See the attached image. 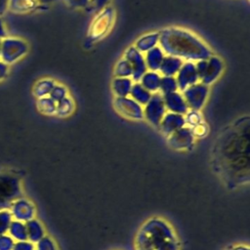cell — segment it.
Returning a JSON list of instances; mask_svg holds the SVG:
<instances>
[{
	"label": "cell",
	"instance_id": "obj_19",
	"mask_svg": "<svg viewBox=\"0 0 250 250\" xmlns=\"http://www.w3.org/2000/svg\"><path fill=\"white\" fill-rule=\"evenodd\" d=\"M133 83L131 77H114L111 82V90L115 97H128Z\"/></svg>",
	"mask_w": 250,
	"mask_h": 250
},
{
	"label": "cell",
	"instance_id": "obj_34",
	"mask_svg": "<svg viewBox=\"0 0 250 250\" xmlns=\"http://www.w3.org/2000/svg\"><path fill=\"white\" fill-rule=\"evenodd\" d=\"M8 0H0V17L7 11Z\"/></svg>",
	"mask_w": 250,
	"mask_h": 250
},
{
	"label": "cell",
	"instance_id": "obj_6",
	"mask_svg": "<svg viewBox=\"0 0 250 250\" xmlns=\"http://www.w3.org/2000/svg\"><path fill=\"white\" fill-rule=\"evenodd\" d=\"M114 21V10L111 7H105L93 21L88 38L92 42L102 39L110 30Z\"/></svg>",
	"mask_w": 250,
	"mask_h": 250
},
{
	"label": "cell",
	"instance_id": "obj_26",
	"mask_svg": "<svg viewBox=\"0 0 250 250\" xmlns=\"http://www.w3.org/2000/svg\"><path fill=\"white\" fill-rule=\"evenodd\" d=\"M114 75L115 77H131L132 67L127 60L122 58L116 62L114 66Z\"/></svg>",
	"mask_w": 250,
	"mask_h": 250
},
{
	"label": "cell",
	"instance_id": "obj_21",
	"mask_svg": "<svg viewBox=\"0 0 250 250\" xmlns=\"http://www.w3.org/2000/svg\"><path fill=\"white\" fill-rule=\"evenodd\" d=\"M56 83L57 82L51 78H43V79L38 80L32 88L33 96L36 99L49 97V95H50L51 91L53 90L54 86L56 85Z\"/></svg>",
	"mask_w": 250,
	"mask_h": 250
},
{
	"label": "cell",
	"instance_id": "obj_24",
	"mask_svg": "<svg viewBox=\"0 0 250 250\" xmlns=\"http://www.w3.org/2000/svg\"><path fill=\"white\" fill-rule=\"evenodd\" d=\"M36 107L39 112L45 115H55L57 103L54 102L50 97H44L36 99Z\"/></svg>",
	"mask_w": 250,
	"mask_h": 250
},
{
	"label": "cell",
	"instance_id": "obj_22",
	"mask_svg": "<svg viewBox=\"0 0 250 250\" xmlns=\"http://www.w3.org/2000/svg\"><path fill=\"white\" fill-rule=\"evenodd\" d=\"M152 94L144 88L140 82H134L130 91L129 97L132 98L139 104L144 106L151 98Z\"/></svg>",
	"mask_w": 250,
	"mask_h": 250
},
{
	"label": "cell",
	"instance_id": "obj_14",
	"mask_svg": "<svg viewBox=\"0 0 250 250\" xmlns=\"http://www.w3.org/2000/svg\"><path fill=\"white\" fill-rule=\"evenodd\" d=\"M162 96H163V101H164V104L167 111L173 112V113H179L183 115H185L188 112V107L181 92L176 91V92H172Z\"/></svg>",
	"mask_w": 250,
	"mask_h": 250
},
{
	"label": "cell",
	"instance_id": "obj_25",
	"mask_svg": "<svg viewBox=\"0 0 250 250\" xmlns=\"http://www.w3.org/2000/svg\"><path fill=\"white\" fill-rule=\"evenodd\" d=\"M176 91H178V85L175 76H161L158 92L161 95H166Z\"/></svg>",
	"mask_w": 250,
	"mask_h": 250
},
{
	"label": "cell",
	"instance_id": "obj_28",
	"mask_svg": "<svg viewBox=\"0 0 250 250\" xmlns=\"http://www.w3.org/2000/svg\"><path fill=\"white\" fill-rule=\"evenodd\" d=\"M49 97L56 103L60 102L61 100L64 99L65 97H67V89L62 85V84H58L56 83V85L54 86L53 90L51 91Z\"/></svg>",
	"mask_w": 250,
	"mask_h": 250
},
{
	"label": "cell",
	"instance_id": "obj_4",
	"mask_svg": "<svg viewBox=\"0 0 250 250\" xmlns=\"http://www.w3.org/2000/svg\"><path fill=\"white\" fill-rule=\"evenodd\" d=\"M28 53V44L21 38L6 36L1 39L0 60L8 66L21 60Z\"/></svg>",
	"mask_w": 250,
	"mask_h": 250
},
{
	"label": "cell",
	"instance_id": "obj_8",
	"mask_svg": "<svg viewBox=\"0 0 250 250\" xmlns=\"http://www.w3.org/2000/svg\"><path fill=\"white\" fill-rule=\"evenodd\" d=\"M181 93L187 103L188 109L200 110L208 99L209 88L207 85L198 82L188 87Z\"/></svg>",
	"mask_w": 250,
	"mask_h": 250
},
{
	"label": "cell",
	"instance_id": "obj_32",
	"mask_svg": "<svg viewBox=\"0 0 250 250\" xmlns=\"http://www.w3.org/2000/svg\"><path fill=\"white\" fill-rule=\"evenodd\" d=\"M0 44H1V39H0ZM8 72H9V66L0 60V82L7 77Z\"/></svg>",
	"mask_w": 250,
	"mask_h": 250
},
{
	"label": "cell",
	"instance_id": "obj_23",
	"mask_svg": "<svg viewBox=\"0 0 250 250\" xmlns=\"http://www.w3.org/2000/svg\"><path fill=\"white\" fill-rule=\"evenodd\" d=\"M75 104L70 97H65L64 99L61 100L60 102L57 103V107H56V115L59 117H67L69 116L73 110H74Z\"/></svg>",
	"mask_w": 250,
	"mask_h": 250
},
{
	"label": "cell",
	"instance_id": "obj_10",
	"mask_svg": "<svg viewBox=\"0 0 250 250\" xmlns=\"http://www.w3.org/2000/svg\"><path fill=\"white\" fill-rule=\"evenodd\" d=\"M124 59L128 61L132 67V80L139 82L141 77L147 71L144 54L139 52L134 46H131L125 51Z\"/></svg>",
	"mask_w": 250,
	"mask_h": 250
},
{
	"label": "cell",
	"instance_id": "obj_35",
	"mask_svg": "<svg viewBox=\"0 0 250 250\" xmlns=\"http://www.w3.org/2000/svg\"><path fill=\"white\" fill-rule=\"evenodd\" d=\"M227 250H249V247L244 244H237V245H233V246L229 247Z\"/></svg>",
	"mask_w": 250,
	"mask_h": 250
},
{
	"label": "cell",
	"instance_id": "obj_27",
	"mask_svg": "<svg viewBox=\"0 0 250 250\" xmlns=\"http://www.w3.org/2000/svg\"><path fill=\"white\" fill-rule=\"evenodd\" d=\"M185 116V121H186V126L188 128H193L199 123L203 121L202 115L199 112V110H193V109H188V112L184 115Z\"/></svg>",
	"mask_w": 250,
	"mask_h": 250
},
{
	"label": "cell",
	"instance_id": "obj_15",
	"mask_svg": "<svg viewBox=\"0 0 250 250\" xmlns=\"http://www.w3.org/2000/svg\"><path fill=\"white\" fill-rule=\"evenodd\" d=\"M183 63V60L177 57L165 55L158 72L160 73L161 76H176Z\"/></svg>",
	"mask_w": 250,
	"mask_h": 250
},
{
	"label": "cell",
	"instance_id": "obj_1",
	"mask_svg": "<svg viewBox=\"0 0 250 250\" xmlns=\"http://www.w3.org/2000/svg\"><path fill=\"white\" fill-rule=\"evenodd\" d=\"M249 118L242 117L219 136L214 147V162L228 186L249 181Z\"/></svg>",
	"mask_w": 250,
	"mask_h": 250
},
{
	"label": "cell",
	"instance_id": "obj_16",
	"mask_svg": "<svg viewBox=\"0 0 250 250\" xmlns=\"http://www.w3.org/2000/svg\"><path fill=\"white\" fill-rule=\"evenodd\" d=\"M145 54L146 55L144 57L147 70L158 71L161 62L165 57V54L162 51V49L159 46H156Z\"/></svg>",
	"mask_w": 250,
	"mask_h": 250
},
{
	"label": "cell",
	"instance_id": "obj_13",
	"mask_svg": "<svg viewBox=\"0 0 250 250\" xmlns=\"http://www.w3.org/2000/svg\"><path fill=\"white\" fill-rule=\"evenodd\" d=\"M185 126H186V121H185V116L183 114L167 111L163 116L158 126V129L161 131L163 135L168 137L169 135L173 134L174 132L180 130Z\"/></svg>",
	"mask_w": 250,
	"mask_h": 250
},
{
	"label": "cell",
	"instance_id": "obj_5",
	"mask_svg": "<svg viewBox=\"0 0 250 250\" xmlns=\"http://www.w3.org/2000/svg\"><path fill=\"white\" fill-rule=\"evenodd\" d=\"M199 82L204 85L213 84L224 70V62L221 58L212 55L206 60L195 62Z\"/></svg>",
	"mask_w": 250,
	"mask_h": 250
},
{
	"label": "cell",
	"instance_id": "obj_17",
	"mask_svg": "<svg viewBox=\"0 0 250 250\" xmlns=\"http://www.w3.org/2000/svg\"><path fill=\"white\" fill-rule=\"evenodd\" d=\"M37 0H8L7 10L15 14H26L38 7Z\"/></svg>",
	"mask_w": 250,
	"mask_h": 250
},
{
	"label": "cell",
	"instance_id": "obj_31",
	"mask_svg": "<svg viewBox=\"0 0 250 250\" xmlns=\"http://www.w3.org/2000/svg\"><path fill=\"white\" fill-rule=\"evenodd\" d=\"M65 1L68 5L75 8H83L91 2V0H65Z\"/></svg>",
	"mask_w": 250,
	"mask_h": 250
},
{
	"label": "cell",
	"instance_id": "obj_9",
	"mask_svg": "<svg viewBox=\"0 0 250 250\" xmlns=\"http://www.w3.org/2000/svg\"><path fill=\"white\" fill-rule=\"evenodd\" d=\"M113 106L115 110L125 118L131 120L144 119L143 106L128 97H115L113 100Z\"/></svg>",
	"mask_w": 250,
	"mask_h": 250
},
{
	"label": "cell",
	"instance_id": "obj_12",
	"mask_svg": "<svg viewBox=\"0 0 250 250\" xmlns=\"http://www.w3.org/2000/svg\"><path fill=\"white\" fill-rule=\"evenodd\" d=\"M178 90L181 92L187 89L188 87L194 85L199 82V77L197 74L195 62H184L180 70L175 76Z\"/></svg>",
	"mask_w": 250,
	"mask_h": 250
},
{
	"label": "cell",
	"instance_id": "obj_33",
	"mask_svg": "<svg viewBox=\"0 0 250 250\" xmlns=\"http://www.w3.org/2000/svg\"><path fill=\"white\" fill-rule=\"evenodd\" d=\"M6 36H8V34H7V29H6V25H5L4 21L2 20V18L0 17V39L5 38Z\"/></svg>",
	"mask_w": 250,
	"mask_h": 250
},
{
	"label": "cell",
	"instance_id": "obj_36",
	"mask_svg": "<svg viewBox=\"0 0 250 250\" xmlns=\"http://www.w3.org/2000/svg\"><path fill=\"white\" fill-rule=\"evenodd\" d=\"M50 1H52V0H37V2L40 4V3H48V2H50Z\"/></svg>",
	"mask_w": 250,
	"mask_h": 250
},
{
	"label": "cell",
	"instance_id": "obj_7",
	"mask_svg": "<svg viewBox=\"0 0 250 250\" xmlns=\"http://www.w3.org/2000/svg\"><path fill=\"white\" fill-rule=\"evenodd\" d=\"M144 119H146L150 125L158 128L163 116L167 112L163 96L157 92L153 93L149 101L143 106Z\"/></svg>",
	"mask_w": 250,
	"mask_h": 250
},
{
	"label": "cell",
	"instance_id": "obj_30",
	"mask_svg": "<svg viewBox=\"0 0 250 250\" xmlns=\"http://www.w3.org/2000/svg\"><path fill=\"white\" fill-rule=\"evenodd\" d=\"M38 250H57L54 241L49 237H43L38 242Z\"/></svg>",
	"mask_w": 250,
	"mask_h": 250
},
{
	"label": "cell",
	"instance_id": "obj_20",
	"mask_svg": "<svg viewBox=\"0 0 250 250\" xmlns=\"http://www.w3.org/2000/svg\"><path fill=\"white\" fill-rule=\"evenodd\" d=\"M161 75L158 71L147 70L140 79L141 85L146 88L151 94L157 93L159 91Z\"/></svg>",
	"mask_w": 250,
	"mask_h": 250
},
{
	"label": "cell",
	"instance_id": "obj_3",
	"mask_svg": "<svg viewBox=\"0 0 250 250\" xmlns=\"http://www.w3.org/2000/svg\"><path fill=\"white\" fill-rule=\"evenodd\" d=\"M135 250H181L180 239L172 225L162 217L147 219L138 229Z\"/></svg>",
	"mask_w": 250,
	"mask_h": 250
},
{
	"label": "cell",
	"instance_id": "obj_2",
	"mask_svg": "<svg viewBox=\"0 0 250 250\" xmlns=\"http://www.w3.org/2000/svg\"><path fill=\"white\" fill-rule=\"evenodd\" d=\"M158 46L165 55L177 57L184 62H198L213 55L210 47L188 29L170 26L159 31Z\"/></svg>",
	"mask_w": 250,
	"mask_h": 250
},
{
	"label": "cell",
	"instance_id": "obj_18",
	"mask_svg": "<svg viewBox=\"0 0 250 250\" xmlns=\"http://www.w3.org/2000/svg\"><path fill=\"white\" fill-rule=\"evenodd\" d=\"M159 32H149L141 36L136 42L134 47L141 53H146L152 48L158 46Z\"/></svg>",
	"mask_w": 250,
	"mask_h": 250
},
{
	"label": "cell",
	"instance_id": "obj_11",
	"mask_svg": "<svg viewBox=\"0 0 250 250\" xmlns=\"http://www.w3.org/2000/svg\"><path fill=\"white\" fill-rule=\"evenodd\" d=\"M195 137L191 129L185 126L167 137L168 145L176 150H188L194 145Z\"/></svg>",
	"mask_w": 250,
	"mask_h": 250
},
{
	"label": "cell",
	"instance_id": "obj_29",
	"mask_svg": "<svg viewBox=\"0 0 250 250\" xmlns=\"http://www.w3.org/2000/svg\"><path fill=\"white\" fill-rule=\"evenodd\" d=\"M208 131H209L208 125L204 121H202L201 123L196 125L195 127L191 128V132H192V134H193V136L195 138H203V137H205L208 134Z\"/></svg>",
	"mask_w": 250,
	"mask_h": 250
}]
</instances>
